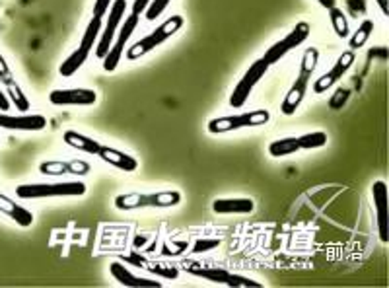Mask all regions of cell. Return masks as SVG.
<instances>
[{
    "mask_svg": "<svg viewBox=\"0 0 389 288\" xmlns=\"http://www.w3.org/2000/svg\"><path fill=\"white\" fill-rule=\"evenodd\" d=\"M220 245V240H214V238H205V240H197L195 245H193V252L195 253H205L211 252L214 247H218Z\"/></svg>",
    "mask_w": 389,
    "mask_h": 288,
    "instance_id": "4dcf8cb0",
    "label": "cell"
},
{
    "mask_svg": "<svg viewBox=\"0 0 389 288\" xmlns=\"http://www.w3.org/2000/svg\"><path fill=\"white\" fill-rule=\"evenodd\" d=\"M127 12V2L125 0H113V4L110 8V16H107V22L102 28V39L96 47L97 59H102L110 53L111 45H113V39H115V33H117V28L123 22Z\"/></svg>",
    "mask_w": 389,
    "mask_h": 288,
    "instance_id": "52a82bcc",
    "label": "cell"
},
{
    "mask_svg": "<svg viewBox=\"0 0 389 288\" xmlns=\"http://www.w3.org/2000/svg\"><path fill=\"white\" fill-rule=\"evenodd\" d=\"M378 2V6L382 8V14L383 16H388L389 14V4H388V0H375Z\"/></svg>",
    "mask_w": 389,
    "mask_h": 288,
    "instance_id": "d590c367",
    "label": "cell"
},
{
    "mask_svg": "<svg viewBox=\"0 0 389 288\" xmlns=\"http://www.w3.org/2000/svg\"><path fill=\"white\" fill-rule=\"evenodd\" d=\"M0 213L6 215L8 218H12V220H14L18 226H22V228H30L31 224H33V215H31V210H28V208L22 207V205H18L16 201L10 199L4 193H0Z\"/></svg>",
    "mask_w": 389,
    "mask_h": 288,
    "instance_id": "e0dca14e",
    "label": "cell"
},
{
    "mask_svg": "<svg viewBox=\"0 0 389 288\" xmlns=\"http://www.w3.org/2000/svg\"><path fill=\"white\" fill-rule=\"evenodd\" d=\"M354 60H356V55H354V51H345L341 57L337 59V63L331 67L329 73H325L324 76H319L316 82H314V92L316 94H324V92H327L329 88H333L335 84H337L343 76H345L348 70H351V67L354 65Z\"/></svg>",
    "mask_w": 389,
    "mask_h": 288,
    "instance_id": "9c48e42d",
    "label": "cell"
},
{
    "mask_svg": "<svg viewBox=\"0 0 389 288\" xmlns=\"http://www.w3.org/2000/svg\"><path fill=\"white\" fill-rule=\"evenodd\" d=\"M181 203V193L171 189V191L150 193V207L152 208H169L177 207Z\"/></svg>",
    "mask_w": 389,
    "mask_h": 288,
    "instance_id": "603a6c76",
    "label": "cell"
},
{
    "mask_svg": "<svg viewBox=\"0 0 389 288\" xmlns=\"http://www.w3.org/2000/svg\"><path fill=\"white\" fill-rule=\"evenodd\" d=\"M139 18L140 16L131 14L129 18H125V22H123V28L119 31L117 41L111 45L110 53L103 57V70H107V73H113L115 68L119 67V63H121V57H123V53H125V45L127 41L131 39L132 31L137 30V26H139Z\"/></svg>",
    "mask_w": 389,
    "mask_h": 288,
    "instance_id": "ba28073f",
    "label": "cell"
},
{
    "mask_svg": "<svg viewBox=\"0 0 389 288\" xmlns=\"http://www.w3.org/2000/svg\"><path fill=\"white\" fill-rule=\"evenodd\" d=\"M213 210L216 215H251L255 210L253 199H214Z\"/></svg>",
    "mask_w": 389,
    "mask_h": 288,
    "instance_id": "ac0fdd59",
    "label": "cell"
},
{
    "mask_svg": "<svg viewBox=\"0 0 389 288\" xmlns=\"http://www.w3.org/2000/svg\"><path fill=\"white\" fill-rule=\"evenodd\" d=\"M169 0H152L150 4H148L146 12H144V16H146V20H150V22H154L158 16L162 14L164 10L168 8Z\"/></svg>",
    "mask_w": 389,
    "mask_h": 288,
    "instance_id": "f546056e",
    "label": "cell"
},
{
    "mask_svg": "<svg viewBox=\"0 0 389 288\" xmlns=\"http://www.w3.org/2000/svg\"><path fill=\"white\" fill-rule=\"evenodd\" d=\"M309 78H311V74L300 73L298 74V78L294 82L290 90H288V94L282 100V105H280V111H282V115H294L296 110L300 107L302 102H304V96H306V92H308V84Z\"/></svg>",
    "mask_w": 389,
    "mask_h": 288,
    "instance_id": "5bb4252c",
    "label": "cell"
},
{
    "mask_svg": "<svg viewBox=\"0 0 389 288\" xmlns=\"http://www.w3.org/2000/svg\"><path fill=\"white\" fill-rule=\"evenodd\" d=\"M267 70H269V65H267L263 59L255 60V63L245 70V74L242 76V80L235 84V88L232 90V94H230V105H232L234 110H240V107L245 105V102L250 100L253 88L261 82V78L267 74Z\"/></svg>",
    "mask_w": 389,
    "mask_h": 288,
    "instance_id": "5b68a950",
    "label": "cell"
},
{
    "mask_svg": "<svg viewBox=\"0 0 389 288\" xmlns=\"http://www.w3.org/2000/svg\"><path fill=\"white\" fill-rule=\"evenodd\" d=\"M20 199H49V197H82L86 195V183L82 181H59V183H28L16 187Z\"/></svg>",
    "mask_w": 389,
    "mask_h": 288,
    "instance_id": "6da1fadb",
    "label": "cell"
},
{
    "mask_svg": "<svg viewBox=\"0 0 389 288\" xmlns=\"http://www.w3.org/2000/svg\"><path fill=\"white\" fill-rule=\"evenodd\" d=\"M6 94L10 96V100H12V104L16 105V110L28 111L31 107L30 100H28V96L23 94V90L20 88V84H18V82H12V84H8Z\"/></svg>",
    "mask_w": 389,
    "mask_h": 288,
    "instance_id": "83f0119b",
    "label": "cell"
},
{
    "mask_svg": "<svg viewBox=\"0 0 389 288\" xmlns=\"http://www.w3.org/2000/svg\"><path fill=\"white\" fill-rule=\"evenodd\" d=\"M372 31H374V22L372 20H364V22L360 23L358 30L354 31L353 36H348V47H351V51H358L360 47H364L366 41L372 36Z\"/></svg>",
    "mask_w": 389,
    "mask_h": 288,
    "instance_id": "cb8c5ba5",
    "label": "cell"
},
{
    "mask_svg": "<svg viewBox=\"0 0 389 288\" xmlns=\"http://www.w3.org/2000/svg\"><path fill=\"white\" fill-rule=\"evenodd\" d=\"M113 0H94V16L96 18H103V16L110 12Z\"/></svg>",
    "mask_w": 389,
    "mask_h": 288,
    "instance_id": "d6a6232c",
    "label": "cell"
},
{
    "mask_svg": "<svg viewBox=\"0 0 389 288\" xmlns=\"http://www.w3.org/2000/svg\"><path fill=\"white\" fill-rule=\"evenodd\" d=\"M271 121V113L269 110H255L245 111L240 115H224V117H214L208 121V133L211 134H224L232 133V131H240L245 127H261L267 125Z\"/></svg>",
    "mask_w": 389,
    "mask_h": 288,
    "instance_id": "3957f363",
    "label": "cell"
},
{
    "mask_svg": "<svg viewBox=\"0 0 389 288\" xmlns=\"http://www.w3.org/2000/svg\"><path fill=\"white\" fill-rule=\"evenodd\" d=\"M150 2H152V0H134V4H132V14L134 16L144 14Z\"/></svg>",
    "mask_w": 389,
    "mask_h": 288,
    "instance_id": "836d02e7",
    "label": "cell"
},
{
    "mask_svg": "<svg viewBox=\"0 0 389 288\" xmlns=\"http://www.w3.org/2000/svg\"><path fill=\"white\" fill-rule=\"evenodd\" d=\"M102 28H103V18H92L88 23V28H86V31H84V36H82V41L78 47H82V49H86V51H92V47H94V43H96L97 36L102 33Z\"/></svg>",
    "mask_w": 389,
    "mask_h": 288,
    "instance_id": "484cf974",
    "label": "cell"
},
{
    "mask_svg": "<svg viewBox=\"0 0 389 288\" xmlns=\"http://www.w3.org/2000/svg\"><path fill=\"white\" fill-rule=\"evenodd\" d=\"M8 110H10V102H8L6 94H4V92L0 90V111L4 113V111H8Z\"/></svg>",
    "mask_w": 389,
    "mask_h": 288,
    "instance_id": "e575fe53",
    "label": "cell"
},
{
    "mask_svg": "<svg viewBox=\"0 0 389 288\" xmlns=\"http://www.w3.org/2000/svg\"><path fill=\"white\" fill-rule=\"evenodd\" d=\"M49 102L53 105H94L97 102V92L90 88L53 90Z\"/></svg>",
    "mask_w": 389,
    "mask_h": 288,
    "instance_id": "30bf717a",
    "label": "cell"
},
{
    "mask_svg": "<svg viewBox=\"0 0 389 288\" xmlns=\"http://www.w3.org/2000/svg\"><path fill=\"white\" fill-rule=\"evenodd\" d=\"M63 141H65L68 146H73L74 150H80V152H86V154H94V156H97L100 148H102L100 142L94 141V139H90V137H86V134L76 133V131H65V134H63Z\"/></svg>",
    "mask_w": 389,
    "mask_h": 288,
    "instance_id": "d6986e66",
    "label": "cell"
},
{
    "mask_svg": "<svg viewBox=\"0 0 389 288\" xmlns=\"http://www.w3.org/2000/svg\"><path fill=\"white\" fill-rule=\"evenodd\" d=\"M90 57V51H86V49H82V47H78L76 51H73L68 57H66L63 63H60L59 67V74L63 76V78H70L73 74L78 73V68H82V65L88 60Z\"/></svg>",
    "mask_w": 389,
    "mask_h": 288,
    "instance_id": "44dd1931",
    "label": "cell"
},
{
    "mask_svg": "<svg viewBox=\"0 0 389 288\" xmlns=\"http://www.w3.org/2000/svg\"><path fill=\"white\" fill-rule=\"evenodd\" d=\"M115 207L119 210H137L150 207V193H123L115 197Z\"/></svg>",
    "mask_w": 389,
    "mask_h": 288,
    "instance_id": "ffe728a7",
    "label": "cell"
},
{
    "mask_svg": "<svg viewBox=\"0 0 389 288\" xmlns=\"http://www.w3.org/2000/svg\"><path fill=\"white\" fill-rule=\"evenodd\" d=\"M12 82H16L14 74H12V70H10V67H8L6 59L0 55V84L8 86V84H12Z\"/></svg>",
    "mask_w": 389,
    "mask_h": 288,
    "instance_id": "1f68e13d",
    "label": "cell"
},
{
    "mask_svg": "<svg viewBox=\"0 0 389 288\" xmlns=\"http://www.w3.org/2000/svg\"><path fill=\"white\" fill-rule=\"evenodd\" d=\"M185 271L187 273L195 274L198 279H205V281H211L214 284H226V287L234 288H261L263 284L259 281H253V279H247V277H242V274H234L226 271V269H220V267H203L201 263H183Z\"/></svg>",
    "mask_w": 389,
    "mask_h": 288,
    "instance_id": "277c9868",
    "label": "cell"
},
{
    "mask_svg": "<svg viewBox=\"0 0 389 288\" xmlns=\"http://www.w3.org/2000/svg\"><path fill=\"white\" fill-rule=\"evenodd\" d=\"M317 63H319V51L316 47H308L304 55H302V67L300 73L314 74V70L317 68Z\"/></svg>",
    "mask_w": 389,
    "mask_h": 288,
    "instance_id": "f1b7e54d",
    "label": "cell"
},
{
    "mask_svg": "<svg viewBox=\"0 0 389 288\" xmlns=\"http://www.w3.org/2000/svg\"><path fill=\"white\" fill-rule=\"evenodd\" d=\"M298 144H300V150L324 148L327 144V133H324V131H314V133L302 134V137H298Z\"/></svg>",
    "mask_w": 389,
    "mask_h": 288,
    "instance_id": "4316f807",
    "label": "cell"
},
{
    "mask_svg": "<svg viewBox=\"0 0 389 288\" xmlns=\"http://www.w3.org/2000/svg\"><path fill=\"white\" fill-rule=\"evenodd\" d=\"M97 156L102 158L103 162L110 164L113 168H117L121 171H137L139 170V160L134 158V156L127 154L123 150H119V148L113 146H103L100 148V152Z\"/></svg>",
    "mask_w": 389,
    "mask_h": 288,
    "instance_id": "2e32d148",
    "label": "cell"
},
{
    "mask_svg": "<svg viewBox=\"0 0 389 288\" xmlns=\"http://www.w3.org/2000/svg\"><path fill=\"white\" fill-rule=\"evenodd\" d=\"M110 273L111 277L119 282V284H123V287L129 288H162V281H154V279H142V277H137V274H132L129 269H127L123 263H119V261H113L110 265Z\"/></svg>",
    "mask_w": 389,
    "mask_h": 288,
    "instance_id": "9a60e30c",
    "label": "cell"
},
{
    "mask_svg": "<svg viewBox=\"0 0 389 288\" xmlns=\"http://www.w3.org/2000/svg\"><path fill=\"white\" fill-rule=\"evenodd\" d=\"M39 171L43 174V176H53V178H57V176H66V174H70V176H88L92 168H90L88 162H84V160H70V162H63V160H49V162H41L39 164Z\"/></svg>",
    "mask_w": 389,
    "mask_h": 288,
    "instance_id": "8fae6325",
    "label": "cell"
},
{
    "mask_svg": "<svg viewBox=\"0 0 389 288\" xmlns=\"http://www.w3.org/2000/svg\"><path fill=\"white\" fill-rule=\"evenodd\" d=\"M317 2H319L324 8H327V10L333 6H337V0H317Z\"/></svg>",
    "mask_w": 389,
    "mask_h": 288,
    "instance_id": "8d00e7d4",
    "label": "cell"
},
{
    "mask_svg": "<svg viewBox=\"0 0 389 288\" xmlns=\"http://www.w3.org/2000/svg\"><path fill=\"white\" fill-rule=\"evenodd\" d=\"M372 197H374L375 215H378V232L382 244H388V185L385 181H374L372 183Z\"/></svg>",
    "mask_w": 389,
    "mask_h": 288,
    "instance_id": "7c38bea8",
    "label": "cell"
},
{
    "mask_svg": "<svg viewBox=\"0 0 389 288\" xmlns=\"http://www.w3.org/2000/svg\"><path fill=\"white\" fill-rule=\"evenodd\" d=\"M298 150H300L298 137H287V139H279L269 144V154L272 158H287V156L296 154Z\"/></svg>",
    "mask_w": 389,
    "mask_h": 288,
    "instance_id": "7402d4cb",
    "label": "cell"
},
{
    "mask_svg": "<svg viewBox=\"0 0 389 288\" xmlns=\"http://www.w3.org/2000/svg\"><path fill=\"white\" fill-rule=\"evenodd\" d=\"M183 28V16H171L168 18L162 26H158L152 33H148L146 37H142L140 41L127 49V59L137 60L140 57H144L150 51H154L158 45H162L164 41H168L169 37L176 36L177 31Z\"/></svg>",
    "mask_w": 389,
    "mask_h": 288,
    "instance_id": "7a4b0ae2",
    "label": "cell"
},
{
    "mask_svg": "<svg viewBox=\"0 0 389 288\" xmlns=\"http://www.w3.org/2000/svg\"><path fill=\"white\" fill-rule=\"evenodd\" d=\"M0 127L2 129H10V131H43L47 127V119L43 115H8V113H0Z\"/></svg>",
    "mask_w": 389,
    "mask_h": 288,
    "instance_id": "4fadbf2b",
    "label": "cell"
},
{
    "mask_svg": "<svg viewBox=\"0 0 389 288\" xmlns=\"http://www.w3.org/2000/svg\"><path fill=\"white\" fill-rule=\"evenodd\" d=\"M329 18H331V26H333V30H335L337 37L346 39V37L351 36V26H348L346 14L341 10V8L337 6L329 8Z\"/></svg>",
    "mask_w": 389,
    "mask_h": 288,
    "instance_id": "d4e9b609",
    "label": "cell"
},
{
    "mask_svg": "<svg viewBox=\"0 0 389 288\" xmlns=\"http://www.w3.org/2000/svg\"><path fill=\"white\" fill-rule=\"evenodd\" d=\"M309 33H311V28H309V23L306 22H300L294 26V30L288 33L287 37H282L280 41H277V43L272 45V47H269L267 49V53H265L263 60L271 67V65H277L282 57H287L288 53L294 51L296 47H300L306 39L309 37Z\"/></svg>",
    "mask_w": 389,
    "mask_h": 288,
    "instance_id": "8992f818",
    "label": "cell"
}]
</instances>
